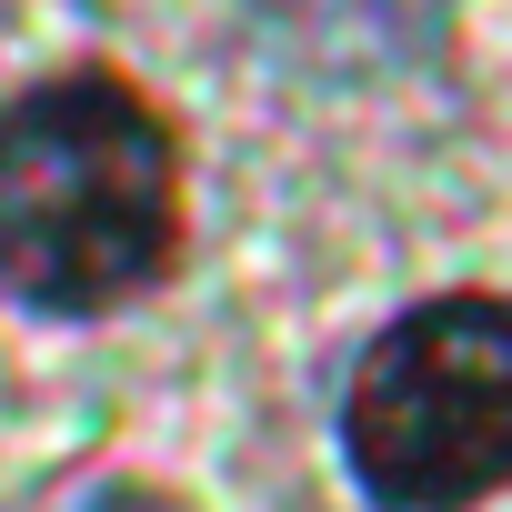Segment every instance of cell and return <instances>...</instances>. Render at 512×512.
I'll return each mask as SVG.
<instances>
[{
	"label": "cell",
	"mask_w": 512,
	"mask_h": 512,
	"mask_svg": "<svg viewBox=\"0 0 512 512\" xmlns=\"http://www.w3.org/2000/svg\"><path fill=\"white\" fill-rule=\"evenodd\" d=\"M181 262V131L121 71L0 101V292L31 312L141 302Z\"/></svg>",
	"instance_id": "cell-1"
},
{
	"label": "cell",
	"mask_w": 512,
	"mask_h": 512,
	"mask_svg": "<svg viewBox=\"0 0 512 512\" xmlns=\"http://www.w3.org/2000/svg\"><path fill=\"white\" fill-rule=\"evenodd\" d=\"M352 482L382 512H472L512 472V322L492 292H442L372 332L342 392Z\"/></svg>",
	"instance_id": "cell-2"
},
{
	"label": "cell",
	"mask_w": 512,
	"mask_h": 512,
	"mask_svg": "<svg viewBox=\"0 0 512 512\" xmlns=\"http://www.w3.org/2000/svg\"><path fill=\"white\" fill-rule=\"evenodd\" d=\"M81 512H161V502H151V492H131V482H101Z\"/></svg>",
	"instance_id": "cell-3"
}]
</instances>
